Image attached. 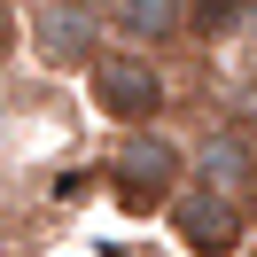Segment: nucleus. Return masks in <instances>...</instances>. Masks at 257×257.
I'll list each match as a JSON object with an SVG mask.
<instances>
[{
	"instance_id": "1",
	"label": "nucleus",
	"mask_w": 257,
	"mask_h": 257,
	"mask_svg": "<svg viewBox=\"0 0 257 257\" xmlns=\"http://www.w3.org/2000/svg\"><path fill=\"white\" fill-rule=\"evenodd\" d=\"M101 187H109V203L125 218H164L172 195L187 187V148L164 125L156 133H117V148L101 156Z\"/></svg>"
},
{
	"instance_id": "2",
	"label": "nucleus",
	"mask_w": 257,
	"mask_h": 257,
	"mask_svg": "<svg viewBox=\"0 0 257 257\" xmlns=\"http://www.w3.org/2000/svg\"><path fill=\"white\" fill-rule=\"evenodd\" d=\"M86 78V101H94L101 125L117 133H156L164 109H172V78H164L156 55H133V47H101L94 63L78 70Z\"/></svg>"
},
{
	"instance_id": "3",
	"label": "nucleus",
	"mask_w": 257,
	"mask_h": 257,
	"mask_svg": "<svg viewBox=\"0 0 257 257\" xmlns=\"http://www.w3.org/2000/svg\"><path fill=\"white\" fill-rule=\"evenodd\" d=\"M164 226L179 234V249H187V257H241V241L257 234V226H249V210H241L234 195H210V187H195V179L172 195Z\"/></svg>"
},
{
	"instance_id": "4",
	"label": "nucleus",
	"mask_w": 257,
	"mask_h": 257,
	"mask_svg": "<svg viewBox=\"0 0 257 257\" xmlns=\"http://www.w3.org/2000/svg\"><path fill=\"white\" fill-rule=\"evenodd\" d=\"M24 47H32L47 70L78 78V70L101 55V24L86 16V8H70V0H32V16H24Z\"/></svg>"
},
{
	"instance_id": "5",
	"label": "nucleus",
	"mask_w": 257,
	"mask_h": 257,
	"mask_svg": "<svg viewBox=\"0 0 257 257\" xmlns=\"http://www.w3.org/2000/svg\"><path fill=\"white\" fill-rule=\"evenodd\" d=\"M187 179L210 195H234L241 210L257 203V133L249 125H210L203 141L187 148Z\"/></svg>"
},
{
	"instance_id": "6",
	"label": "nucleus",
	"mask_w": 257,
	"mask_h": 257,
	"mask_svg": "<svg viewBox=\"0 0 257 257\" xmlns=\"http://www.w3.org/2000/svg\"><path fill=\"white\" fill-rule=\"evenodd\" d=\"M101 32H117V39H125L133 55L179 47V39H187V0H117Z\"/></svg>"
},
{
	"instance_id": "7",
	"label": "nucleus",
	"mask_w": 257,
	"mask_h": 257,
	"mask_svg": "<svg viewBox=\"0 0 257 257\" xmlns=\"http://www.w3.org/2000/svg\"><path fill=\"white\" fill-rule=\"evenodd\" d=\"M249 24V0H187V39H234Z\"/></svg>"
},
{
	"instance_id": "8",
	"label": "nucleus",
	"mask_w": 257,
	"mask_h": 257,
	"mask_svg": "<svg viewBox=\"0 0 257 257\" xmlns=\"http://www.w3.org/2000/svg\"><path fill=\"white\" fill-rule=\"evenodd\" d=\"M24 47V24H16V8H8V0H0V70H8V55Z\"/></svg>"
},
{
	"instance_id": "9",
	"label": "nucleus",
	"mask_w": 257,
	"mask_h": 257,
	"mask_svg": "<svg viewBox=\"0 0 257 257\" xmlns=\"http://www.w3.org/2000/svg\"><path fill=\"white\" fill-rule=\"evenodd\" d=\"M70 8H86L94 24H109V8H117V0H70Z\"/></svg>"
}]
</instances>
